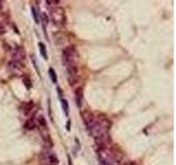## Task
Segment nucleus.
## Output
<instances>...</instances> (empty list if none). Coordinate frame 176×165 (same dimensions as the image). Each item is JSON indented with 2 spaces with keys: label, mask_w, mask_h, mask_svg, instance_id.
Returning a JSON list of instances; mask_svg holds the SVG:
<instances>
[{
  "label": "nucleus",
  "mask_w": 176,
  "mask_h": 165,
  "mask_svg": "<svg viewBox=\"0 0 176 165\" xmlns=\"http://www.w3.org/2000/svg\"><path fill=\"white\" fill-rule=\"evenodd\" d=\"M83 120L89 133L98 145H107L110 142V122L102 115H95L86 110L83 112Z\"/></svg>",
  "instance_id": "nucleus-1"
},
{
  "label": "nucleus",
  "mask_w": 176,
  "mask_h": 165,
  "mask_svg": "<svg viewBox=\"0 0 176 165\" xmlns=\"http://www.w3.org/2000/svg\"><path fill=\"white\" fill-rule=\"evenodd\" d=\"M78 59L79 55L74 46H67L63 50V62L67 71L68 81L70 85H74V83L77 80Z\"/></svg>",
  "instance_id": "nucleus-2"
},
{
  "label": "nucleus",
  "mask_w": 176,
  "mask_h": 165,
  "mask_svg": "<svg viewBox=\"0 0 176 165\" xmlns=\"http://www.w3.org/2000/svg\"><path fill=\"white\" fill-rule=\"evenodd\" d=\"M46 3H49L50 17H51L52 21L58 25H64L65 21H66L65 11H64L63 8L58 6V1H46Z\"/></svg>",
  "instance_id": "nucleus-3"
},
{
  "label": "nucleus",
  "mask_w": 176,
  "mask_h": 165,
  "mask_svg": "<svg viewBox=\"0 0 176 165\" xmlns=\"http://www.w3.org/2000/svg\"><path fill=\"white\" fill-rule=\"evenodd\" d=\"M39 163L40 165H58V158L54 152L45 150L40 154Z\"/></svg>",
  "instance_id": "nucleus-4"
},
{
  "label": "nucleus",
  "mask_w": 176,
  "mask_h": 165,
  "mask_svg": "<svg viewBox=\"0 0 176 165\" xmlns=\"http://www.w3.org/2000/svg\"><path fill=\"white\" fill-rule=\"evenodd\" d=\"M36 123H37V128L40 129V132H41V136H42L44 142H48L50 144V146L52 145V142H51V138H50V131H49V127H48V123H46V120L43 116H39L36 118Z\"/></svg>",
  "instance_id": "nucleus-5"
},
{
  "label": "nucleus",
  "mask_w": 176,
  "mask_h": 165,
  "mask_svg": "<svg viewBox=\"0 0 176 165\" xmlns=\"http://www.w3.org/2000/svg\"><path fill=\"white\" fill-rule=\"evenodd\" d=\"M25 52L24 49L20 46V45H15L13 49H12V54H11V61L17 62V63H20L23 64V61L25 59Z\"/></svg>",
  "instance_id": "nucleus-6"
},
{
  "label": "nucleus",
  "mask_w": 176,
  "mask_h": 165,
  "mask_svg": "<svg viewBox=\"0 0 176 165\" xmlns=\"http://www.w3.org/2000/svg\"><path fill=\"white\" fill-rule=\"evenodd\" d=\"M37 127V123H36V117L32 116L30 117L29 119H27V121L24 123V129L27 130H33Z\"/></svg>",
  "instance_id": "nucleus-7"
},
{
  "label": "nucleus",
  "mask_w": 176,
  "mask_h": 165,
  "mask_svg": "<svg viewBox=\"0 0 176 165\" xmlns=\"http://www.w3.org/2000/svg\"><path fill=\"white\" fill-rule=\"evenodd\" d=\"M83 97H84L83 88L78 87L75 92V98H76V104H77L78 107H82V105H83Z\"/></svg>",
  "instance_id": "nucleus-8"
},
{
  "label": "nucleus",
  "mask_w": 176,
  "mask_h": 165,
  "mask_svg": "<svg viewBox=\"0 0 176 165\" xmlns=\"http://www.w3.org/2000/svg\"><path fill=\"white\" fill-rule=\"evenodd\" d=\"M39 47H40V52H41V55H42L43 57L45 58V59H48V52H46V47H45V45L42 43V42H40L39 43Z\"/></svg>",
  "instance_id": "nucleus-9"
},
{
  "label": "nucleus",
  "mask_w": 176,
  "mask_h": 165,
  "mask_svg": "<svg viewBox=\"0 0 176 165\" xmlns=\"http://www.w3.org/2000/svg\"><path fill=\"white\" fill-rule=\"evenodd\" d=\"M49 74H50V77H51V79H52V81L54 83V84H56L57 83V77H56V73H55V71L51 67L49 69Z\"/></svg>",
  "instance_id": "nucleus-10"
},
{
  "label": "nucleus",
  "mask_w": 176,
  "mask_h": 165,
  "mask_svg": "<svg viewBox=\"0 0 176 165\" xmlns=\"http://www.w3.org/2000/svg\"><path fill=\"white\" fill-rule=\"evenodd\" d=\"M61 104H62V107H63V110H64V112H65V115L67 116L68 115V102H67L66 99L62 98V99H61Z\"/></svg>",
  "instance_id": "nucleus-11"
},
{
  "label": "nucleus",
  "mask_w": 176,
  "mask_h": 165,
  "mask_svg": "<svg viewBox=\"0 0 176 165\" xmlns=\"http://www.w3.org/2000/svg\"><path fill=\"white\" fill-rule=\"evenodd\" d=\"M32 13H33V18H34L35 22L39 23V17H37V12H36V10L34 9V7H32Z\"/></svg>",
  "instance_id": "nucleus-12"
},
{
  "label": "nucleus",
  "mask_w": 176,
  "mask_h": 165,
  "mask_svg": "<svg viewBox=\"0 0 176 165\" xmlns=\"http://www.w3.org/2000/svg\"><path fill=\"white\" fill-rule=\"evenodd\" d=\"M5 33H6V28H5V25L0 22V36H2Z\"/></svg>",
  "instance_id": "nucleus-13"
},
{
  "label": "nucleus",
  "mask_w": 176,
  "mask_h": 165,
  "mask_svg": "<svg viewBox=\"0 0 176 165\" xmlns=\"http://www.w3.org/2000/svg\"><path fill=\"white\" fill-rule=\"evenodd\" d=\"M67 130H68V131H70V120H68V121H67Z\"/></svg>",
  "instance_id": "nucleus-14"
},
{
  "label": "nucleus",
  "mask_w": 176,
  "mask_h": 165,
  "mask_svg": "<svg viewBox=\"0 0 176 165\" xmlns=\"http://www.w3.org/2000/svg\"><path fill=\"white\" fill-rule=\"evenodd\" d=\"M2 9V1H0V10Z\"/></svg>",
  "instance_id": "nucleus-15"
}]
</instances>
